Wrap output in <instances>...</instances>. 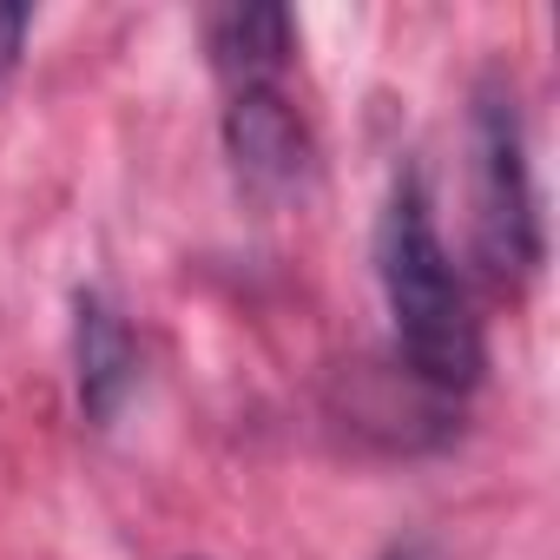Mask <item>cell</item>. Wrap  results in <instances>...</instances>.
Masks as SVG:
<instances>
[{
	"label": "cell",
	"mask_w": 560,
	"mask_h": 560,
	"mask_svg": "<svg viewBox=\"0 0 560 560\" xmlns=\"http://www.w3.org/2000/svg\"><path fill=\"white\" fill-rule=\"evenodd\" d=\"M475 244H481V270L508 291H521L547 257L527 126L508 80H481L475 93Z\"/></svg>",
	"instance_id": "obj_2"
},
{
	"label": "cell",
	"mask_w": 560,
	"mask_h": 560,
	"mask_svg": "<svg viewBox=\"0 0 560 560\" xmlns=\"http://www.w3.org/2000/svg\"><path fill=\"white\" fill-rule=\"evenodd\" d=\"M34 34V8H0V73H14Z\"/></svg>",
	"instance_id": "obj_6"
},
{
	"label": "cell",
	"mask_w": 560,
	"mask_h": 560,
	"mask_svg": "<svg viewBox=\"0 0 560 560\" xmlns=\"http://www.w3.org/2000/svg\"><path fill=\"white\" fill-rule=\"evenodd\" d=\"M73 383H80V416L100 429L139 389V337L100 291L73 298Z\"/></svg>",
	"instance_id": "obj_4"
},
{
	"label": "cell",
	"mask_w": 560,
	"mask_h": 560,
	"mask_svg": "<svg viewBox=\"0 0 560 560\" xmlns=\"http://www.w3.org/2000/svg\"><path fill=\"white\" fill-rule=\"evenodd\" d=\"M376 560H448L435 540H396V547H383Z\"/></svg>",
	"instance_id": "obj_7"
},
{
	"label": "cell",
	"mask_w": 560,
	"mask_h": 560,
	"mask_svg": "<svg viewBox=\"0 0 560 560\" xmlns=\"http://www.w3.org/2000/svg\"><path fill=\"white\" fill-rule=\"evenodd\" d=\"M205 54H211V73L224 80V93L284 86V73L298 60V21L284 8H224L205 21Z\"/></svg>",
	"instance_id": "obj_5"
},
{
	"label": "cell",
	"mask_w": 560,
	"mask_h": 560,
	"mask_svg": "<svg viewBox=\"0 0 560 560\" xmlns=\"http://www.w3.org/2000/svg\"><path fill=\"white\" fill-rule=\"evenodd\" d=\"M224 152H231L237 178L264 198H284L311 178V126L284 86L224 93Z\"/></svg>",
	"instance_id": "obj_3"
},
{
	"label": "cell",
	"mask_w": 560,
	"mask_h": 560,
	"mask_svg": "<svg viewBox=\"0 0 560 560\" xmlns=\"http://www.w3.org/2000/svg\"><path fill=\"white\" fill-rule=\"evenodd\" d=\"M376 284H383V304L396 324L402 376L435 409H455L481 383L488 343H481L475 298H468L462 270L435 231V198H429L416 165H402L389 178V198L376 218Z\"/></svg>",
	"instance_id": "obj_1"
}]
</instances>
